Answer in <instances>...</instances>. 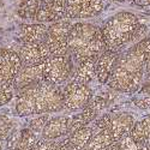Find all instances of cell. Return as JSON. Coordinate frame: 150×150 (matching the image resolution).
<instances>
[{"mask_svg":"<svg viewBox=\"0 0 150 150\" xmlns=\"http://www.w3.org/2000/svg\"><path fill=\"white\" fill-rule=\"evenodd\" d=\"M150 55V37L133 45L119 57L112 77L107 83L110 89L120 93H133L143 81Z\"/></svg>","mask_w":150,"mask_h":150,"instance_id":"cell-1","label":"cell"},{"mask_svg":"<svg viewBox=\"0 0 150 150\" xmlns=\"http://www.w3.org/2000/svg\"><path fill=\"white\" fill-rule=\"evenodd\" d=\"M15 109L18 117L51 114L62 110V89L43 81L18 93Z\"/></svg>","mask_w":150,"mask_h":150,"instance_id":"cell-2","label":"cell"},{"mask_svg":"<svg viewBox=\"0 0 150 150\" xmlns=\"http://www.w3.org/2000/svg\"><path fill=\"white\" fill-rule=\"evenodd\" d=\"M67 42L69 51L76 62L98 58L106 51L102 30L90 23L73 24Z\"/></svg>","mask_w":150,"mask_h":150,"instance_id":"cell-3","label":"cell"},{"mask_svg":"<svg viewBox=\"0 0 150 150\" xmlns=\"http://www.w3.org/2000/svg\"><path fill=\"white\" fill-rule=\"evenodd\" d=\"M139 25L138 17L130 12H119L112 16L101 29L106 51L118 52L121 47L131 42Z\"/></svg>","mask_w":150,"mask_h":150,"instance_id":"cell-4","label":"cell"},{"mask_svg":"<svg viewBox=\"0 0 150 150\" xmlns=\"http://www.w3.org/2000/svg\"><path fill=\"white\" fill-rule=\"evenodd\" d=\"M73 64L69 55H52L45 61V81L54 85H61L72 79Z\"/></svg>","mask_w":150,"mask_h":150,"instance_id":"cell-5","label":"cell"},{"mask_svg":"<svg viewBox=\"0 0 150 150\" xmlns=\"http://www.w3.org/2000/svg\"><path fill=\"white\" fill-rule=\"evenodd\" d=\"M94 97L88 84L70 81L62 89V109L67 112L82 110Z\"/></svg>","mask_w":150,"mask_h":150,"instance_id":"cell-6","label":"cell"},{"mask_svg":"<svg viewBox=\"0 0 150 150\" xmlns=\"http://www.w3.org/2000/svg\"><path fill=\"white\" fill-rule=\"evenodd\" d=\"M72 24L67 21H59L48 27L45 43L47 45L51 57L54 55H69V34Z\"/></svg>","mask_w":150,"mask_h":150,"instance_id":"cell-7","label":"cell"},{"mask_svg":"<svg viewBox=\"0 0 150 150\" xmlns=\"http://www.w3.org/2000/svg\"><path fill=\"white\" fill-rule=\"evenodd\" d=\"M107 106V98L103 96H94L89 103L86 105L81 112L76 113L74 115L71 117L70 121V130L69 134L72 133L73 131H76L78 129L85 127L91 125L100 115H102L101 113Z\"/></svg>","mask_w":150,"mask_h":150,"instance_id":"cell-8","label":"cell"},{"mask_svg":"<svg viewBox=\"0 0 150 150\" xmlns=\"http://www.w3.org/2000/svg\"><path fill=\"white\" fill-rule=\"evenodd\" d=\"M103 7V0H67L65 17L69 19L93 18L101 13Z\"/></svg>","mask_w":150,"mask_h":150,"instance_id":"cell-9","label":"cell"},{"mask_svg":"<svg viewBox=\"0 0 150 150\" xmlns=\"http://www.w3.org/2000/svg\"><path fill=\"white\" fill-rule=\"evenodd\" d=\"M23 64L17 51L4 48L0 51V84L13 82Z\"/></svg>","mask_w":150,"mask_h":150,"instance_id":"cell-10","label":"cell"},{"mask_svg":"<svg viewBox=\"0 0 150 150\" xmlns=\"http://www.w3.org/2000/svg\"><path fill=\"white\" fill-rule=\"evenodd\" d=\"M67 0H41L35 21L39 23H57L65 17Z\"/></svg>","mask_w":150,"mask_h":150,"instance_id":"cell-11","label":"cell"},{"mask_svg":"<svg viewBox=\"0 0 150 150\" xmlns=\"http://www.w3.org/2000/svg\"><path fill=\"white\" fill-rule=\"evenodd\" d=\"M43 81H45V62L31 66H23L13 81V86L18 94Z\"/></svg>","mask_w":150,"mask_h":150,"instance_id":"cell-12","label":"cell"},{"mask_svg":"<svg viewBox=\"0 0 150 150\" xmlns=\"http://www.w3.org/2000/svg\"><path fill=\"white\" fill-rule=\"evenodd\" d=\"M18 54L21 57L23 66L42 64L51 57V52H49L45 42L22 45L18 51Z\"/></svg>","mask_w":150,"mask_h":150,"instance_id":"cell-13","label":"cell"},{"mask_svg":"<svg viewBox=\"0 0 150 150\" xmlns=\"http://www.w3.org/2000/svg\"><path fill=\"white\" fill-rule=\"evenodd\" d=\"M134 122V118L130 113H125V112H122V113H110L109 122L106 129L109 130L117 143L125 137L130 136Z\"/></svg>","mask_w":150,"mask_h":150,"instance_id":"cell-14","label":"cell"},{"mask_svg":"<svg viewBox=\"0 0 150 150\" xmlns=\"http://www.w3.org/2000/svg\"><path fill=\"white\" fill-rule=\"evenodd\" d=\"M71 117L59 115L52 117L41 133V138L49 141H60L69 136Z\"/></svg>","mask_w":150,"mask_h":150,"instance_id":"cell-15","label":"cell"},{"mask_svg":"<svg viewBox=\"0 0 150 150\" xmlns=\"http://www.w3.org/2000/svg\"><path fill=\"white\" fill-rule=\"evenodd\" d=\"M40 136L34 133L28 127L13 132L5 143L7 150H33Z\"/></svg>","mask_w":150,"mask_h":150,"instance_id":"cell-16","label":"cell"},{"mask_svg":"<svg viewBox=\"0 0 150 150\" xmlns=\"http://www.w3.org/2000/svg\"><path fill=\"white\" fill-rule=\"evenodd\" d=\"M118 52L105 51L97 58L96 61V79L101 84H107L114 71L117 61L119 59Z\"/></svg>","mask_w":150,"mask_h":150,"instance_id":"cell-17","label":"cell"},{"mask_svg":"<svg viewBox=\"0 0 150 150\" xmlns=\"http://www.w3.org/2000/svg\"><path fill=\"white\" fill-rule=\"evenodd\" d=\"M48 27L42 23L23 24L18 31V39L22 45L45 42L47 36Z\"/></svg>","mask_w":150,"mask_h":150,"instance_id":"cell-18","label":"cell"},{"mask_svg":"<svg viewBox=\"0 0 150 150\" xmlns=\"http://www.w3.org/2000/svg\"><path fill=\"white\" fill-rule=\"evenodd\" d=\"M96 61L97 58H93L77 62V67L73 71L71 81L82 84H89L94 81L96 78Z\"/></svg>","mask_w":150,"mask_h":150,"instance_id":"cell-19","label":"cell"},{"mask_svg":"<svg viewBox=\"0 0 150 150\" xmlns=\"http://www.w3.org/2000/svg\"><path fill=\"white\" fill-rule=\"evenodd\" d=\"M94 132L95 131L93 126L89 125V126L78 129L76 131H73L72 133H70L66 137V141L73 150H84L86 145H88V143L90 142Z\"/></svg>","mask_w":150,"mask_h":150,"instance_id":"cell-20","label":"cell"},{"mask_svg":"<svg viewBox=\"0 0 150 150\" xmlns=\"http://www.w3.org/2000/svg\"><path fill=\"white\" fill-rule=\"evenodd\" d=\"M130 137L139 146L150 143V114L134 122Z\"/></svg>","mask_w":150,"mask_h":150,"instance_id":"cell-21","label":"cell"},{"mask_svg":"<svg viewBox=\"0 0 150 150\" xmlns=\"http://www.w3.org/2000/svg\"><path fill=\"white\" fill-rule=\"evenodd\" d=\"M115 141L108 129H102L100 131H95L90 142L88 143L84 150H105L109 146L114 145Z\"/></svg>","mask_w":150,"mask_h":150,"instance_id":"cell-22","label":"cell"},{"mask_svg":"<svg viewBox=\"0 0 150 150\" xmlns=\"http://www.w3.org/2000/svg\"><path fill=\"white\" fill-rule=\"evenodd\" d=\"M40 3L41 0H22L17 8V15L23 19L35 21Z\"/></svg>","mask_w":150,"mask_h":150,"instance_id":"cell-23","label":"cell"},{"mask_svg":"<svg viewBox=\"0 0 150 150\" xmlns=\"http://www.w3.org/2000/svg\"><path fill=\"white\" fill-rule=\"evenodd\" d=\"M16 124L7 115H0V141L6 143L8 137L16 132Z\"/></svg>","mask_w":150,"mask_h":150,"instance_id":"cell-24","label":"cell"},{"mask_svg":"<svg viewBox=\"0 0 150 150\" xmlns=\"http://www.w3.org/2000/svg\"><path fill=\"white\" fill-rule=\"evenodd\" d=\"M51 114H42V115H37L36 118H33L29 124H28V129L31 130L34 133H36L37 136H41L43 129L46 127L47 122L51 120Z\"/></svg>","mask_w":150,"mask_h":150,"instance_id":"cell-25","label":"cell"},{"mask_svg":"<svg viewBox=\"0 0 150 150\" xmlns=\"http://www.w3.org/2000/svg\"><path fill=\"white\" fill-rule=\"evenodd\" d=\"M15 86L13 82L11 83H5V84H0V107H3L7 105L10 101H12V98L15 96Z\"/></svg>","mask_w":150,"mask_h":150,"instance_id":"cell-26","label":"cell"},{"mask_svg":"<svg viewBox=\"0 0 150 150\" xmlns=\"http://www.w3.org/2000/svg\"><path fill=\"white\" fill-rule=\"evenodd\" d=\"M60 141H49V139H43L40 137L33 150H55Z\"/></svg>","mask_w":150,"mask_h":150,"instance_id":"cell-27","label":"cell"},{"mask_svg":"<svg viewBox=\"0 0 150 150\" xmlns=\"http://www.w3.org/2000/svg\"><path fill=\"white\" fill-rule=\"evenodd\" d=\"M134 103H136V106H138L142 109H148V108H150V97L136 100Z\"/></svg>","mask_w":150,"mask_h":150,"instance_id":"cell-28","label":"cell"},{"mask_svg":"<svg viewBox=\"0 0 150 150\" xmlns=\"http://www.w3.org/2000/svg\"><path fill=\"white\" fill-rule=\"evenodd\" d=\"M55 150H73V149L70 146V144L67 143L66 138H64V139H61V141L59 142V144H58V146L55 148Z\"/></svg>","mask_w":150,"mask_h":150,"instance_id":"cell-29","label":"cell"},{"mask_svg":"<svg viewBox=\"0 0 150 150\" xmlns=\"http://www.w3.org/2000/svg\"><path fill=\"white\" fill-rule=\"evenodd\" d=\"M132 1L138 6H149L150 5V0H132Z\"/></svg>","mask_w":150,"mask_h":150,"instance_id":"cell-30","label":"cell"},{"mask_svg":"<svg viewBox=\"0 0 150 150\" xmlns=\"http://www.w3.org/2000/svg\"><path fill=\"white\" fill-rule=\"evenodd\" d=\"M105 150H119V149H118V146H117V143H115L114 145H112V146H109L108 149H105Z\"/></svg>","mask_w":150,"mask_h":150,"instance_id":"cell-31","label":"cell"},{"mask_svg":"<svg viewBox=\"0 0 150 150\" xmlns=\"http://www.w3.org/2000/svg\"><path fill=\"white\" fill-rule=\"evenodd\" d=\"M4 148H5V143L0 141V150H4Z\"/></svg>","mask_w":150,"mask_h":150,"instance_id":"cell-32","label":"cell"},{"mask_svg":"<svg viewBox=\"0 0 150 150\" xmlns=\"http://www.w3.org/2000/svg\"><path fill=\"white\" fill-rule=\"evenodd\" d=\"M112 1H115V3H125V1H129V0H112Z\"/></svg>","mask_w":150,"mask_h":150,"instance_id":"cell-33","label":"cell"}]
</instances>
